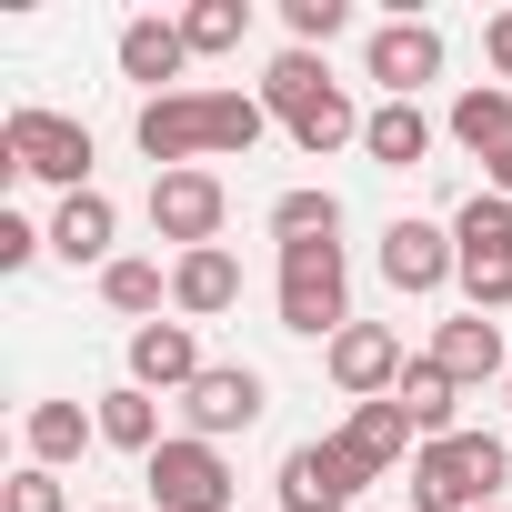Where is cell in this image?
<instances>
[{"label": "cell", "mask_w": 512, "mask_h": 512, "mask_svg": "<svg viewBox=\"0 0 512 512\" xmlns=\"http://www.w3.org/2000/svg\"><path fill=\"white\" fill-rule=\"evenodd\" d=\"M272 131L262 91H161L131 111V141L151 171H201V161H241L251 141Z\"/></svg>", "instance_id": "obj_1"}, {"label": "cell", "mask_w": 512, "mask_h": 512, "mask_svg": "<svg viewBox=\"0 0 512 512\" xmlns=\"http://www.w3.org/2000/svg\"><path fill=\"white\" fill-rule=\"evenodd\" d=\"M262 111L322 161V151H342V141H362V111H352V91L322 71V51H282L272 71H262Z\"/></svg>", "instance_id": "obj_2"}, {"label": "cell", "mask_w": 512, "mask_h": 512, "mask_svg": "<svg viewBox=\"0 0 512 512\" xmlns=\"http://www.w3.org/2000/svg\"><path fill=\"white\" fill-rule=\"evenodd\" d=\"M402 482H412V512H482L512 482V442L502 432H442V442H422V462Z\"/></svg>", "instance_id": "obj_3"}, {"label": "cell", "mask_w": 512, "mask_h": 512, "mask_svg": "<svg viewBox=\"0 0 512 512\" xmlns=\"http://www.w3.org/2000/svg\"><path fill=\"white\" fill-rule=\"evenodd\" d=\"M272 312H282L292 342H342V332H352V262H342V241H292V251H282Z\"/></svg>", "instance_id": "obj_4"}, {"label": "cell", "mask_w": 512, "mask_h": 512, "mask_svg": "<svg viewBox=\"0 0 512 512\" xmlns=\"http://www.w3.org/2000/svg\"><path fill=\"white\" fill-rule=\"evenodd\" d=\"M452 251H462V302L492 322V312H512V201L502 191H472L462 211H452Z\"/></svg>", "instance_id": "obj_5"}, {"label": "cell", "mask_w": 512, "mask_h": 512, "mask_svg": "<svg viewBox=\"0 0 512 512\" xmlns=\"http://www.w3.org/2000/svg\"><path fill=\"white\" fill-rule=\"evenodd\" d=\"M0 161H11V171H31V181H51V191L71 201V191H91V121L21 101L11 121H0Z\"/></svg>", "instance_id": "obj_6"}, {"label": "cell", "mask_w": 512, "mask_h": 512, "mask_svg": "<svg viewBox=\"0 0 512 512\" xmlns=\"http://www.w3.org/2000/svg\"><path fill=\"white\" fill-rule=\"evenodd\" d=\"M141 482H151V502L161 512H231V452L221 442H201V432H171L151 462H141Z\"/></svg>", "instance_id": "obj_7"}, {"label": "cell", "mask_w": 512, "mask_h": 512, "mask_svg": "<svg viewBox=\"0 0 512 512\" xmlns=\"http://www.w3.org/2000/svg\"><path fill=\"white\" fill-rule=\"evenodd\" d=\"M221 221H231L221 171H151V231L171 241V262H181V251H211Z\"/></svg>", "instance_id": "obj_8"}, {"label": "cell", "mask_w": 512, "mask_h": 512, "mask_svg": "<svg viewBox=\"0 0 512 512\" xmlns=\"http://www.w3.org/2000/svg\"><path fill=\"white\" fill-rule=\"evenodd\" d=\"M362 462H352V442L332 432V442H292L282 452V472H272V492H282V512H352L362 502Z\"/></svg>", "instance_id": "obj_9"}, {"label": "cell", "mask_w": 512, "mask_h": 512, "mask_svg": "<svg viewBox=\"0 0 512 512\" xmlns=\"http://www.w3.org/2000/svg\"><path fill=\"white\" fill-rule=\"evenodd\" d=\"M262 412H272V382L251 372V362H211V372L181 392V422H191L201 442H231V432H251Z\"/></svg>", "instance_id": "obj_10"}, {"label": "cell", "mask_w": 512, "mask_h": 512, "mask_svg": "<svg viewBox=\"0 0 512 512\" xmlns=\"http://www.w3.org/2000/svg\"><path fill=\"white\" fill-rule=\"evenodd\" d=\"M452 272H462V251H452V231L442 221H392L382 231V282L402 292V302H432V292H452Z\"/></svg>", "instance_id": "obj_11"}, {"label": "cell", "mask_w": 512, "mask_h": 512, "mask_svg": "<svg viewBox=\"0 0 512 512\" xmlns=\"http://www.w3.org/2000/svg\"><path fill=\"white\" fill-rule=\"evenodd\" d=\"M322 362H332V382H342L352 402H392V392H402V372H412L392 322H352L342 342H322Z\"/></svg>", "instance_id": "obj_12"}, {"label": "cell", "mask_w": 512, "mask_h": 512, "mask_svg": "<svg viewBox=\"0 0 512 512\" xmlns=\"http://www.w3.org/2000/svg\"><path fill=\"white\" fill-rule=\"evenodd\" d=\"M362 71L382 81V101H412L422 81H442V31L432 21H382L362 41Z\"/></svg>", "instance_id": "obj_13"}, {"label": "cell", "mask_w": 512, "mask_h": 512, "mask_svg": "<svg viewBox=\"0 0 512 512\" xmlns=\"http://www.w3.org/2000/svg\"><path fill=\"white\" fill-rule=\"evenodd\" d=\"M422 362H442L462 392H472V382H512L502 322H482V312H452V322H432V352H422Z\"/></svg>", "instance_id": "obj_14"}, {"label": "cell", "mask_w": 512, "mask_h": 512, "mask_svg": "<svg viewBox=\"0 0 512 512\" xmlns=\"http://www.w3.org/2000/svg\"><path fill=\"white\" fill-rule=\"evenodd\" d=\"M201 372H211V362H201L191 322H141V332H131V382H141V392H171V402H181Z\"/></svg>", "instance_id": "obj_15"}, {"label": "cell", "mask_w": 512, "mask_h": 512, "mask_svg": "<svg viewBox=\"0 0 512 512\" xmlns=\"http://www.w3.org/2000/svg\"><path fill=\"white\" fill-rule=\"evenodd\" d=\"M342 442H352V462H362L372 482H382V472H412V462H422V432H412V412H402V402H352Z\"/></svg>", "instance_id": "obj_16"}, {"label": "cell", "mask_w": 512, "mask_h": 512, "mask_svg": "<svg viewBox=\"0 0 512 512\" xmlns=\"http://www.w3.org/2000/svg\"><path fill=\"white\" fill-rule=\"evenodd\" d=\"M111 241H121V211H111V191H71V201L51 211V251H61L71 272H81V262H91V272H111V262H121Z\"/></svg>", "instance_id": "obj_17"}, {"label": "cell", "mask_w": 512, "mask_h": 512, "mask_svg": "<svg viewBox=\"0 0 512 512\" xmlns=\"http://www.w3.org/2000/svg\"><path fill=\"white\" fill-rule=\"evenodd\" d=\"M231 302H241V262H231V241L181 251V262H171V312H181V322H221Z\"/></svg>", "instance_id": "obj_18"}, {"label": "cell", "mask_w": 512, "mask_h": 512, "mask_svg": "<svg viewBox=\"0 0 512 512\" xmlns=\"http://www.w3.org/2000/svg\"><path fill=\"white\" fill-rule=\"evenodd\" d=\"M191 71V41H181V21H121V81H141L151 101H161V81H181Z\"/></svg>", "instance_id": "obj_19"}, {"label": "cell", "mask_w": 512, "mask_h": 512, "mask_svg": "<svg viewBox=\"0 0 512 512\" xmlns=\"http://www.w3.org/2000/svg\"><path fill=\"white\" fill-rule=\"evenodd\" d=\"M91 422H101L111 452H141V462L171 442V432H161V392H141V382H111V392L91 402Z\"/></svg>", "instance_id": "obj_20"}, {"label": "cell", "mask_w": 512, "mask_h": 512, "mask_svg": "<svg viewBox=\"0 0 512 512\" xmlns=\"http://www.w3.org/2000/svg\"><path fill=\"white\" fill-rule=\"evenodd\" d=\"M21 442H31L41 472H71V462L101 442V422H91L81 402H31V412H21Z\"/></svg>", "instance_id": "obj_21"}, {"label": "cell", "mask_w": 512, "mask_h": 512, "mask_svg": "<svg viewBox=\"0 0 512 512\" xmlns=\"http://www.w3.org/2000/svg\"><path fill=\"white\" fill-rule=\"evenodd\" d=\"M442 131L472 151V161H492V151H512V91L502 81H472L452 111H442Z\"/></svg>", "instance_id": "obj_22"}, {"label": "cell", "mask_w": 512, "mask_h": 512, "mask_svg": "<svg viewBox=\"0 0 512 512\" xmlns=\"http://www.w3.org/2000/svg\"><path fill=\"white\" fill-rule=\"evenodd\" d=\"M362 151H372L382 171H422V151H432L422 101H382V111H362Z\"/></svg>", "instance_id": "obj_23"}, {"label": "cell", "mask_w": 512, "mask_h": 512, "mask_svg": "<svg viewBox=\"0 0 512 512\" xmlns=\"http://www.w3.org/2000/svg\"><path fill=\"white\" fill-rule=\"evenodd\" d=\"M392 402L412 412V432H422V442H442V432H462V382H452L442 362H412Z\"/></svg>", "instance_id": "obj_24"}, {"label": "cell", "mask_w": 512, "mask_h": 512, "mask_svg": "<svg viewBox=\"0 0 512 512\" xmlns=\"http://www.w3.org/2000/svg\"><path fill=\"white\" fill-rule=\"evenodd\" d=\"M272 241H282V251H292V241H342V191H322V181L282 191V201H272Z\"/></svg>", "instance_id": "obj_25"}, {"label": "cell", "mask_w": 512, "mask_h": 512, "mask_svg": "<svg viewBox=\"0 0 512 512\" xmlns=\"http://www.w3.org/2000/svg\"><path fill=\"white\" fill-rule=\"evenodd\" d=\"M101 302H111V312H131V332H141V322H161L171 272H161V262H131V251H121V262L101 272Z\"/></svg>", "instance_id": "obj_26"}, {"label": "cell", "mask_w": 512, "mask_h": 512, "mask_svg": "<svg viewBox=\"0 0 512 512\" xmlns=\"http://www.w3.org/2000/svg\"><path fill=\"white\" fill-rule=\"evenodd\" d=\"M181 41H191V61L241 51V41H251V0H191V11H181Z\"/></svg>", "instance_id": "obj_27"}, {"label": "cell", "mask_w": 512, "mask_h": 512, "mask_svg": "<svg viewBox=\"0 0 512 512\" xmlns=\"http://www.w3.org/2000/svg\"><path fill=\"white\" fill-rule=\"evenodd\" d=\"M282 31H292V51H322L352 31V0H282Z\"/></svg>", "instance_id": "obj_28"}, {"label": "cell", "mask_w": 512, "mask_h": 512, "mask_svg": "<svg viewBox=\"0 0 512 512\" xmlns=\"http://www.w3.org/2000/svg\"><path fill=\"white\" fill-rule=\"evenodd\" d=\"M0 512H71V492H61V472H41V462H21L11 482H0Z\"/></svg>", "instance_id": "obj_29"}, {"label": "cell", "mask_w": 512, "mask_h": 512, "mask_svg": "<svg viewBox=\"0 0 512 512\" xmlns=\"http://www.w3.org/2000/svg\"><path fill=\"white\" fill-rule=\"evenodd\" d=\"M41 251H51V231H41V221H21V211H0V272H31Z\"/></svg>", "instance_id": "obj_30"}, {"label": "cell", "mask_w": 512, "mask_h": 512, "mask_svg": "<svg viewBox=\"0 0 512 512\" xmlns=\"http://www.w3.org/2000/svg\"><path fill=\"white\" fill-rule=\"evenodd\" d=\"M482 61H492V71H502V91H512V11H492V21H482Z\"/></svg>", "instance_id": "obj_31"}, {"label": "cell", "mask_w": 512, "mask_h": 512, "mask_svg": "<svg viewBox=\"0 0 512 512\" xmlns=\"http://www.w3.org/2000/svg\"><path fill=\"white\" fill-rule=\"evenodd\" d=\"M482 191H502V201H512V151H492V161H482Z\"/></svg>", "instance_id": "obj_32"}, {"label": "cell", "mask_w": 512, "mask_h": 512, "mask_svg": "<svg viewBox=\"0 0 512 512\" xmlns=\"http://www.w3.org/2000/svg\"><path fill=\"white\" fill-rule=\"evenodd\" d=\"M482 512H512V502H482Z\"/></svg>", "instance_id": "obj_33"}, {"label": "cell", "mask_w": 512, "mask_h": 512, "mask_svg": "<svg viewBox=\"0 0 512 512\" xmlns=\"http://www.w3.org/2000/svg\"><path fill=\"white\" fill-rule=\"evenodd\" d=\"M111 512H131V502H111Z\"/></svg>", "instance_id": "obj_34"}, {"label": "cell", "mask_w": 512, "mask_h": 512, "mask_svg": "<svg viewBox=\"0 0 512 512\" xmlns=\"http://www.w3.org/2000/svg\"><path fill=\"white\" fill-rule=\"evenodd\" d=\"M502 392H512V382H502Z\"/></svg>", "instance_id": "obj_35"}]
</instances>
